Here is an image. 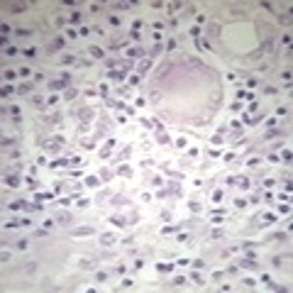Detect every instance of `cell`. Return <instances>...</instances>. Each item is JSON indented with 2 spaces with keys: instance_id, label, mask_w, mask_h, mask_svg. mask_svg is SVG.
<instances>
[{
  "instance_id": "6da1fadb",
  "label": "cell",
  "mask_w": 293,
  "mask_h": 293,
  "mask_svg": "<svg viewBox=\"0 0 293 293\" xmlns=\"http://www.w3.org/2000/svg\"><path fill=\"white\" fill-rule=\"evenodd\" d=\"M49 88H52V90H61V88H68V81H66V78H61V81H52V83H49Z\"/></svg>"
},
{
  "instance_id": "7a4b0ae2",
  "label": "cell",
  "mask_w": 293,
  "mask_h": 293,
  "mask_svg": "<svg viewBox=\"0 0 293 293\" xmlns=\"http://www.w3.org/2000/svg\"><path fill=\"white\" fill-rule=\"evenodd\" d=\"M93 232H95L93 227H78V230H71V235L73 237H81V235H93Z\"/></svg>"
},
{
  "instance_id": "3957f363",
  "label": "cell",
  "mask_w": 293,
  "mask_h": 293,
  "mask_svg": "<svg viewBox=\"0 0 293 293\" xmlns=\"http://www.w3.org/2000/svg\"><path fill=\"white\" fill-rule=\"evenodd\" d=\"M56 222H61V225L68 227V225H71V215H68V213H59L56 215Z\"/></svg>"
},
{
  "instance_id": "277c9868",
  "label": "cell",
  "mask_w": 293,
  "mask_h": 293,
  "mask_svg": "<svg viewBox=\"0 0 293 293\" xmlns=\"http://www.w3.org/2000/svg\"><path fill=\"white\" fill-rule=\"evenodd\" d=\"M100 242H103L105 247H108V244H113V242H115V235H103V237H100Z\"/></svg>"
},
{
  "instance_id": "5b68a950",
  "label": "cell",
  "mask_w": 293,
  "mask_h": 293,
  "mask_svg": "<svg viewBox=\"0 0 293 293\" xmlns=\"http://www.w3.org/2000/svg\"><path fill=\"white\" fill-rule=\"evenodd\" d=\"M61 44H64V39H54V42H52V47H49V52H56V49L61 47Z\"/></svg>"
},
{
  "instance_id": "8992f818",
  "label": "cell",
  "mask_w": 293,
  "mask_h": 293,
  "mask_svg": "<svg viewBox=\"0 0 293 293\" xmlns=\"http://www.w3.org/2000/svg\"><path fill=\"white\" fill-rule=\"evenodd\" d=\"M5 183H7L10 188H15V186H17V176H7V178H5Z\"/></svg>"
},
{
  "instance_id": "52a82bcc",
  "label": "cell",
  "mask_w": 293,
  "mask_h": 293,
  "mask_svg": "<svg viewBox=\"0 0 293 293\" xmlns=\"http://www.w3.org/2000/svg\"><path fill=\"white\" fill-rule=\"evenodd\" d=\"M242 266H244V269H254L257 264H254V259H244V261H242Z\"/></svg>"
},
{
  "instance_id": "ba28073f",
  "label": "cell",
  "mask_w": 293,
  "mask_h": 293,
  "mask_svg": "<svg viewBox=\"0 0 293 293\" xmlns=\"http://www.w3.org/2000/svg\"><path fill=\"white\" fill-rule=\"evenodd\" d=\"M90 54H93V56H103V49H100V47H90Z\"/></svg>"
},
{
  "instance_id": "9c48e42d",
  "label": "cell",
  "mask_w": 293,
  "mask_h": 293,
  "mask_svg": "<svg viewBox=\"0 0 293 293\" xmlns=\"http://www.w3.org/2000/svg\"><path fill=\"white\" fill-rule=\"evenodd\" d=\"M95 264H93V261H88V259H83V261H81V269H93Z\"/></svg>"
},
{
  "instance_id": "30bf717a",
  "label": "cell",
  "mask_w": 293,
  "mask_h": 293,
  "mask_svg": "<svg viewBox=\"0 0 293 293\" xmlns=\"http://www.w3.org/2000/svg\"><path fill=\"white\" fill-rule=\"evenodd\" d=\"M147 68H149V61H142L139 64V73H147Z\"/></svg>"
},
{
  "instance_id": "8fae6325",
  "label": "cell",
  "mask_w": 293,
  "mask_h": 293,
  "mask_svg": "<svg viewBox=\"0 0 293 293\" xmlns=\"http://www.w3.org/2000/svg\"><path fill=\"white\" fill-rule=\"evenodd\" d=\"M10 10H12V12H22L25 5H10Z\"/></svg>"
},
{
  "instance_id": "7c38bea8",
  "label": "cell",
  "mask_w": 293,
  "mask_h": 293,
  "mask_svg": "<svg viewBox=\"0 0 293 293\" xmlns=\"http://www.w3.org/2000/svg\"><path fill=\"white\" fill-rule=\"evenodd\" d=\"M129 56H142V49H129Z\"/></svg>"
},
{
  "instance_id": "4fadbf2b",
  "label": "cell",
  "mask_w": 293,
  "mask_h": 293,
  "mask_svg": "<svg viewBox=\"0 0 293 293\" xmlns=\"http://www.w3.org/2000/svg\"><path fill=\"white\" fill-rule=\"evenodd\" d=\"M29 88H32V86H27V83H25V86H20L17 90H20V93H29Z\"/></svg>"
},
{
  "instance_id": "5bb4252c",
  "label": "cell",
  "mask_w": 293,
  "mask_h": 293,
  "mask_svg": "<svg viewBox=\"0 0 293 293\" xmlns=\"http://www.w3.org/2000/svg\"><path fill=\"white\" fill-rule=\"evenodd\" d=\"M239 188H249V181L247 178H239Z\"/></svg>"
}]
</instances>
